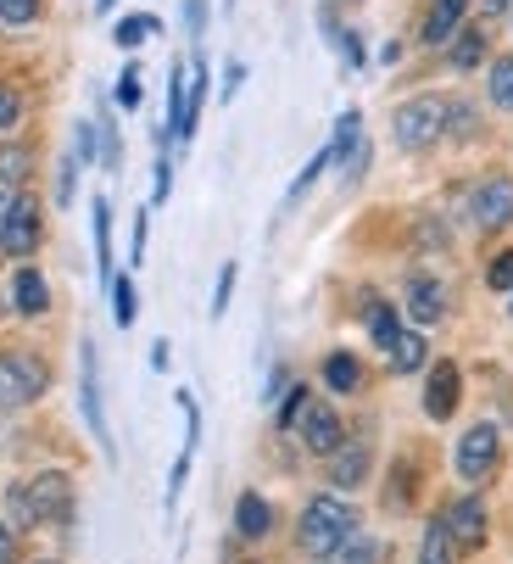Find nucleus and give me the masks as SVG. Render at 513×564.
Masks as SVG:
<instances>
[{
	"label": "nucleus",
	"mask_w": 513,
	"mask_h": 564,
	"mask_svg": "<svg viewBox=\"0 0 513 564\" xmlns=\"http://www.w3.org/2000/svg\"><path fill=\"white\" fill-rule=\"evenodd\" d=\"M240 78H245V67H240V62H229V67H223V101H234V90H240Z\"/></svg>",
	"instance_id": "nucleus-44"
},
{
	"label": "nucleus",
	"mask_w": 513,
	"mask_h": 564,
	"mask_svg": "<svg viewBox=\"0 0 513 564\" xmlns=\"http://www.w3.org/2000/svg\"><path fill=\"white\" fill-rule=\"evenodd\" d=\"M352 525H358V514L340 503V498H313L307 509H302V547L313 553V558H329L335 547H347V536H352Z\"/></svg>",
	"instance_id": "nucleus-2"
},
{
	"label": "nucleus",
	"mask_w": 513,
	"mask_h": 564,
	"mask_svg": "<svg viewBox=\"0 0 513 564\" xmlns=\"http://www.w3.org/2000/svg\"><path fill=\"white\" fill-rule=\"evenodd\" d=\"M324 386H329V391H358V386H363V364H358L352 352H335V358L324 364Z\"/></svg>",
	"instance_id": "nucleus-21"
},
{
	"label": "nucleus",
	"mask_w": 513,
	"mask_h": 564,
	"mask_svg": "<svg viewBox=\"0 0 513 564\" xmlns=\"http://www.w3.org/2000/svg\"><path fill=\"white\" fill-rule=\"evenodd\" d=\"M307 386H291V397H285V409H280V431H296V420H302V409H307Z\"/></svg>",
	"instance_id": "nucleus-35"
},
{
	"label": "nucleus",
	"mask_w": 513,
	"mask_h": 564,
	"mask_svg": "<svg viewBox=\"0 0 513 564\" xmlns=\"http://www.w3.org/2000/svg\"><path fill=\"white\" fill-rule=\"evenodd\" d=\"M45 386H51L45 358H34V352H0V409H29Z\"/></svg>",
	"instance_id": "nucleus-4"
},
{
	"label": "nucleus",
	"mask_w": 513,
	"mask_h": 564,
	"mask_svg": "<svg viewBox=\"0 0 513 564\" xmlns=\"http://www.w3.org/2000/svg\"><path fill=\"white\" fill-rule=\"evenodd\" d=\"M496 453H502L496 425H469L463 442H458V475H463V480H485V475L496 469Z\"/></svg>",
	"instance_id": "nucleus-8"
},
{
	"label": "nucleus",
	"mask_w": 513,
	"mask_h": 564,
	"mask_svg": "<svg viewBox=\"0 0 513 564\" xmlns=\"http://www.w3.org/2000/svg\"><path fill=\"white\" fill-rule=\"evenodd\" d=\"M324 169H335V156H329V145H324V151L313 156V163H307V169L296 174V185H291V196H285V202H302V196H307V191L318 185V174H324Z\"/></svg>",
	"instance_id": "nucleus-29"
},
{
	"label": "nucleus",
	"mask_w": 513,
	"mask_h": 564,
	"mask_svg": "<svg viewBox=\"0 0 513 564\" xmlns=\"http://www.w3.org/2000/svg\"><path fill=\"white\" fill-rule=\"evenodd\" d=\"M424 364H430V341H424V336H396L391 369H396V375H413V369H424Z\"/></svg>",
	"instance_id": "nucleus-24"
},
{
	"label": "nucleus",
	"mask_w": 513,
	"mask_h": 564,
	"mask_svg": "<svg viewBox=\"0 0 513 564\" xmlns=\"http://www.w3.org/2000/svg\"><path fill=\"white\" fill-rule=\"evenodd\" d=\"M12 531H18V525H0V564L12 558Z\"/></svg>",
	"instance_id": "nucleus-45"
},
{
	"label": "nucleus",
	"mask_w": 513,
	"mask_h": 564,
	"mask_svg": "<svg viewBox=\"0 0 513 564\" xmlns=\"http://www.w3.org/2000/svg\"><path fill=\"white\" fill-rule=\"evenodd\" d=\"M73 185H78V156H67L62 174H56V202H62V207L73 202Z\"/></svg>",
	"instance_id": "nucleus-40"
},
{
	"label": "nucleus",
	"mask_w": 513,
	"mask_h": 564,
	"mask_svg": "<svg viewBox=\"0 0 513 564\" xmlns=\"http://www.w3.org/2000/svg\"><path fill=\"white\" fill-rule=\"evenodd\" d=\"M23 174H29V151H23V145L0 151V185H18Z\"/></svg>",
	"instance_id": "nucleus-31"
},
{
	"label": "nucleus",
	"mask_w": 513,
	"mask_h": 564,
	"mask_svg": "<svg viewBox=\"0 0 513 564\" xmlns=\"http://www.w3.org/2000/svg\"><path fill=\"white\" fill-rule=\"evenodd\" d=\"M12 307H18L23 318H40V313L51 307V285H45L40 269H18V280H12Z\"/></svg>",
	"instance_id": "nucleus-16"
},
{
	"label": "nucleus",
	"mask_w": 513,
	"mask_h": 564,
	"mask_svg": "<svg viewBox=\"0 0 513 564\" xmlns=\"http://www.w3.org/2000/svg\"><path fill=\"white\" fill-rule=\"evenodd\" d=\"M234 531H240L245 542H263V536L274 531V509H269L263 492H240V503H234Z\"/></svg>",
	"instance_id": "nucleus-15"
},
{
	"label": "nucleus",
	"mask_w": 513,
	"mask_h": 564,
	"mask_svg": "<svg viewBox=\"0 0 513 564\" xmlns=\"http://www.w3.org/2000/svg\"><path fill=\"white\" fill-rule=\"evenodd\" d=\"M363 318H369V336H374V347H385V352H391V347H396V336H402V325H396L391 302H380V296H374Z\"/></svg>",
	"instance_id": "nucleus-22"
},
{
	"label": "nucleus",
	"mask_w": 513,
	"mask_h": 564,
	"mask_svg": "<svg viewBox=\"0 0 513 564\" xmlns=\"http://www.w3.org/2000/svg\"><path fill=\"white\" fill-rule=\"evenodd\" d=\"M145 224H151V218L140 213V218H134V240H129V263H134V269L145 263Z\"/></svg>",
	"instance_id": "nucleus-42"
},
{
	"label": "nucleus",
	"mask_w": 513,
	"mask_h": 564,
	"mask_svg": "<svg viewBox=\"0 0 513 564\" xmlns=\"http://www.w3.org/2000/svg\"><path fill=\"white\" fill-rule=\"evenodd\" d=\"M391 134H396L402 151H430V145L447 134V101H441V96H413V101H402Z\"/></svg>",
	"instance_id": "nucleus-3"
},
{
	"label": "nucleus",
	"mask_w": 513,
	"mask_h": 564,
	"mask_svg": "<svg viewBox=\"0 0 513 564\" xmlns=\"http://www.w3.org/2000/svg\"><path fill=\"white\" fill-rule=\"evenodd\" d=\"M167 185H174V163L156 156V202H167Z\"/></svg>",
	"instance_id": "nucleus-43"
},
{
	"label": "nucleus",
	"mask_w": 513,
	"mask_h": 564,
	"mask_svg": "<svg viewBox=\"0 0 513 564\" xmlns=\"http://www.w3.org/2000/svg\"><path fill=\"white\" fill-rule=\"evenodd\" d=\"M151 34H162V23H156L151 12H134V18H123V23L112 29V40H118L123 51H134V45H145Z\"/></svg>",
	"instance_id": "nucleus-26"
},
{
	"label": "nucleus",
	"mask_w": 513,
	"mask_h": 564,
	"mask_svg": "<svg viewBox=\"0 0 513 564\" xmlns=\"http://www.w3.org/2000/svg\"><path fill=\"white\" fill-rule=\"evenodd\" d=\"M67 509H73V487H67L62 469H45V475H34V480H18V487L7 492V514H12L18 531L67 520Z\"/></svg>",
	"instance_id": "nucleus-1"
},
{
	"label": "nucleus",
	"mask_w": 513,
	"mask_h": 564,
	"mask_svg": "<svg viewBox=\"0 0 513 564\" xmlns=\"http://www.w3.org/2000/svg\"><path fill=\"white\" fill-rule=\"evenodd\" d=\"M347 564H380V542H369V536H347Z\"/></svg>",
	"instance_id": "nucleus-37"
},
{
	"label": "nucleus",
	"mask_w": 513,
	"mask_h": 564,
	"mask_svg": "<svg viewBox=\"0 0 513 564\" xmlns=\"http://www.w3.org/2000/svg\"><path fill=\"white\" fill-rule=\"evenodd\" d=\"M447 62H452L458 73L480 67V62H485V34H474V29H458V34H452V51H447Z\"/></svg>",
	"instance_id": "nucleus-23"
},
{
	"label": "nucleus",
	"mask_w": 513,
	"mask_h": 564,
	"mask_svg": "<svg viewBox=\"0 0 513 564\" xmlns=\"http://www.w3.org/2000/svg\"><path fill=\"white\" fill-rule=\"evenodd\" d=\"M418 564H458V536H452L447 514L424 525V542H418Z\"/></svg>",
	"instance_id": "nucleus-18"
},
{
	"label": "nucleus",
	"mask_w": 513,
	"mask_h": 564,
	"mask_svg": "<svg viewBox=\"0 0 513 564\" xmlns=\"http://www.w3.org/2000/svg\"><path fill=\"white\" fill-rule=\"evenodd\" d=\"M447 525H452L458 547H480V542H485V503H480V498L452 503V509H447Z\"/></svg>",
	"instance_id": "nucleus-17"
},
{
	"label": "nucleus",
	"mask_w": 513,
	"mask_h": 564,
	"mask_svg": "<svg viewBox=\"0 0 513 564\" xmlns=\"http://www.w3.org/2000/svg\"><path fill=\"white\" fill-rule=\"evenodd\" d=\"M140 96H145V90H140V67L129 62V67L118 73V107H129V112H134V107H140Z\"/></svg>",
	"instance_id": "nucleus-34"
},
{
	"label": "nucleus",
	"mask_w": 513,
	"mask_h": 564,
	"mask_svg": "<svg viewBox=\"0 0 513 564\" xmlns=\"http://www.w3.org/2000/svg\"><path fill=\"white\" fill-rule=\"evenodd\" d=\"M73 156H78V163H96V123H78V134H73Z\"/></svg>",
	"instance_id": "nucleus-38"
},
{
	"label": "nucleus",
	"mask_w": 513,
	"mask_h": 564,
	"mask_svg": "<svg viewBox=\"0 0 513 564\" xmlns=\"http://www.w3.org/2000/svg\"><path fill=\"white\" fill-rule=\"evenodd\" d=\"M329 34H335V45H340V56H347V67L358 73V67H363V40H358L352 29H329Z\"/></svg>",
	"instance_id": "nucleus-36"
},
{
	"label": "nucleus",
	"mask_w": 513,
	"mask_h": 564,
	"mask_svg": "<svg viewBox=\"0 0 513 564\" xmlns=\"http://www.w3.org/2000/svg\"><path fill=\"white\" fill-rule=\"evenodd\" d=\"M23 118V96L18 90H7V85H0V129H12Z\"/></svg>",
	"instance_id": "nucleus-39"
},
{
	"label": "nucleus",
	"mask_w": 513,
	"mask_h": 564,
	"mask_svg": "<svg viewBox=\"0 0 513 564\" xmlns=\"http://www.w3.org/2000/svg\"><path fill=\"white\" fill-rule=\"evenodd\" d=\"M185 90H190V67L174 62V78H167V129L185 134Z\"/></svg>",
	"instance_id": "nucleus-25"
},
{
	"label": "nucleus",
	"mask_w": 513,
	"mask_h": 564,
	"mask_svg": "<svg viewBox=\"0 0 513 564\" xmlns=\"http://www.w3.org/2000/svg\"><path fill=\"white\" fill-rule=\"evenodd\" d=\"M329 458H335V464H329V480H335L340 492L363 487V475H369V447H363V442H340Z\"/></svg>",
	"instance_id": "nucleus-14"
},
{
	"label": "nucleus",
	"mask_w": 513,
	"mask_h": 564,
	"mask_svg": "<svg viewBox=\"0 0 513 564\" xmlns=\"http://www.w3.org/2000/svg\"><path fill=\"white\" fill-rule=\"evenodd\" d=\"M296 436H302L307 453H324V458H329L340 442H347V431H340L335 409H329V402H313V397H307V409H302V420H296Z\"/></svg>",
	"instance_id": "nucleus-9"
},
{
	"label": "nucleus",
	"mask_w": 513,
	"mask_h": 564,
	"mask_svg": "<svg viewBox=\"0 0 513 564\" xmlns=\"http://www.w3.org/2000/svg\"><path fill=\"white\" fill-rule=\"evenodd\" d=\"M40 202L34 196H12V213H7V229H0V258H34L40 247Z\"/></svg>",
	"instance_id": "nucleus-6"
},
{
	"label": "nucleus",
	"mask_w": 513,
	"mask_h": 564,
	"mask_svg": "<svg viewBox=\"0 0 513 564\" xmlns=\"http://www.w3.org/2000/svg\"><path fill=\"white\" fill-rule=\"evenodd\" d=\"M463 12H469V0H430V12H424L418 40H424V45H447V40L463 29Z\"/></svg>",
	"instance_id": "nucleus-12"
},
{
	"label": "nucleus",
	"mask_w": 513,
	"mask_h": 564,
	"mask_svg": "<svg viewBox=\"0 0 513 564\" xmlns=\"http://www.w3.org/2000/svg\"><path fill=\"white\" fill-rule=\"evenodd\" d=\"M201 107H207V62L196 56V67H190V90H185V134H179V140H190V134H196Z\"/></svg>",
	"instance_id": "nucleus-20"
},
{
	"label": "nucleus",
	"mask_w": 513,
	"mask_h": 564,
	"mask_svg": "<svg viewBox=\"0 0 513 564\" xmlns=\"http://www.w3.org/2000/svg\"><path fill=\"white\" fill-rule=\"evenodd\" d=\"M118 7V0H96V12H112Z\"/></svg>",
	"instance_id": "nucleus-47"
},
{
	"label": "nucleus",
	"mask_w": 513,
	"mask_h": 564,
	"mask_svg": "<svg viewBox=\"0 0 513 564\" xmlns=\"http://www.w3.org/2000/svg\"><path fill=\"white\" fill-rule=\"evenodd\" d=\"M134 313H140V296H134V280L129 274H112V318L129 330L134 325Z\"/></svg>",
	"instance_id": "nucleus-28"
},
{
	"label": "nucleus",
	"mask_w": 513,
	"mask_h": 564,
	"mask_svg": "<svg viewBox=\"0 0 513 564\" xmlns=\"http://www.w3.org/2000/svg\"><path fill=\"white\" fill-rule=\"evenodd\" d=\"M469 218H474V229H507L513 224V180L507 174H491V180H480L474 185V196H469Z\"/></svg>",
	"instance_id": "nucleus-5"
},
{
	"label": "nucleus",
	"mask_w": 513,
	"mask_h": 564,
	"mask_svg": "<svg viewBox=\"0 0 513 564\" xmlns=\"http://www.w3.org/2000/svg\"><path fill=\"white\" fill-rule=\"evenodd\" d=\"M507 7H513V0H485V12H491V18H502Z\"/></svg>",
	"instance_id": "nucleus-46"
},
{
	"label": "nucleus",
	"mask_w": 513,
	"mask_h": 564,
	"mask_svg": "<svg viewBox=\"0 0 513 564\" xmlns=\"http://www.w3.org/2000/svg\"><path fill=\"white\" fill-rule=\"evenodd\" d=\"M78 402H84V420H90V436L112 458L118 447H112V431H107V414H101V375H96V347L90 341H84V352H78Z\"/></svg>",
	"instance_id": "nucleus-7"
},
{
	"label": "nucleus",
	"mask_w": 513,
	"mask_h": 564,
	"mask_svg": "<svg viewBox=\"0 0 513 564\" xmlns=\"http://www.w3.org/2000/svg\"><path fill=\"white\" fill-rule=\"evenodd\" d=\"M7 302H12V296H7ZM7 302H0V307H7Z\"/></svg>",
	"instance_id": "nucleus-49"
},
{
	"label": "nucleus",
	"mask_w": 513,
	"mask_h": 564,
	"mask_svg": "<svg viewBox=\"0 0 513 564\" xmlns=\"http://www.w3.org/2000/svg\"><path fill=\"white\" fill-rule=\"evenodd\" d=\"M34 18H40V0H0V23L7 29H23Z\"/></svg>",
	"instance_id": "nucleus-30"
},
{
	"label": "nucleus",
	"mask_w": 513,
	"mask_h": 564,
	"mask_svg": "<svg viewBox=\"0 0 513 564\" xmlns=\"http://www.w3.org/2000/svg\"><path fill=\"white\" fill-rule=\"evenodd\" d=\"M234 274H240L234 263H223V269H218V285H212V318H223V313H229V296H234Z\"/></svg>",
	"instance_id": "nucleus-32"
},
{
	"label": "nucleus",
	"mask_w": 513,
	"mask_h": 564,
	"mask_svg": "<svg viewBox=\"0 0 513 564\" xmlns=\"http://www.w3.org/2000/svg\"><path fill=\"white\" fill-rule=\"evenodd\" d=\"M90 213H96V263H101V280L112 285V202L96 196Z\"/></svg>",
	"instance_id": "nucleus-19"
},
{
	"label": "nucleus",
	"mask_w": 513,
	"mask_h": 564,
	"mask_svg": "<svg viewBox=\"0 0 513 564\" xmlns=\"http://www.w3.org/2000/svg\"><path fill=\"white\" fill-rule=\"evenodd\" d=\"M458 364H430V380H424V414L430 420H452L458 414Z\"/></svg>",
	"instance_id": "nucleus-11"
},
{
	"label": "nucleus",
	"mask_w": 513,
	"mask_h": 564,
	"mask_svg": "<svg viewBox=\"0 0 513 564\" xmlns=\"http://www.w3.org/2000/svg\"><path fill=\"white\" fill-rule=\"evenodd\" d=\"M185 29H190V40H201V29H207V0H185Z\"/></svg>",
	"instance_id": "nucleus-41"
},
{
	"label": "nucleus",
	"mask_w": 513,
	"mask_h": 564,
	"mask_svg": "<svg viewBox=\"0 0 513 564\" xmlns=\"http://www.w3.org/2000/svg\"><path fill=\"white\" fill-rule=\"evenodd\" d=\"M485 285H491V291H513V247L491 258V269H485Z\"/></svg>",
	"instance_id": "nucleus-33"
},
{
	"label": "nucleus",
	"mask_w": 513,
	"mask_h": 564,
	"mask_svg": "<svg viewBox=\"0 0 513 564\" xmlns=\"http://www.w3.org/2000/svg\"><path fill=\"white\" fill-rule=\"evenodd\" d=\"M507 313H513V291H507Z\"/></svg>",
	"instance_id": "nucleus-48"
},
{
	"label": "nucleus",
	"mask_w": 513,
	"mask_h": 564,
	"mask_svg": "<svg viewBox=\"0 0 513 564\" xmlns=\"http://www.w3.org/2000/svg\"><path fill=\"white\" fill-rule=\"evenodd\" d=\"M329 156L340 169H347V180H358L369 169V140H363V112H340L335 123V140H329Z\"/></svg>",
	"instance_id": "nucleus-10"
},
{
	"label": "nucleus",
	"mask_w": 513,
	"mask_h": 564,
	"mask_svg": "<svg viewBox=\"0 0 513 564\" xmlns=\"http://www.w3.org/2000/svg\"><path fill=\"white\" fill-rule=\"evenodd\" d=\"M407 313L418 318V325H436V318L447 313V285L430 280V274H413L407 280Z\"/></svg>",
	"instance_id": "nucleus-13"
},
{
	"label": "nucleus",
	"mask_w": 513,
	"mask_h": 564,
	"mask_svg": "<svg viewBox=\"0 0 513 564\" xmlns=\"http://www.w3.org/2000/svg\"><path fill=\"white\" fill-rule=\"evenodd\" d=\"M485 90H491V107L513 112V56H496V62H491V78H485Z\"/></svg>",
	"instance_id": "nucleus-27"
}]
</instances>
